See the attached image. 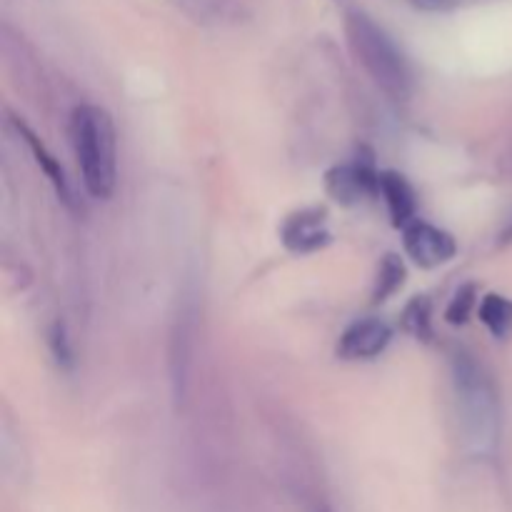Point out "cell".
<instances>
[{
  "label": "cell",
  "instance_id": "1",
  "mask_svg": "<svg viewBox=\"0 0 512 512\" xmlns=\"http://www.w3.org/2000/svg\"><path fill=\"white\" fill-rule=\"evenodd\" d=\"M70 148L90 198L108 200L118 185V133L113 115L95 103L73 108L68 123Z\"/></svg>",
  "mask_w": 512,
  "mask_h": 512
},
{
  "label": "cell",
  "instance_id": "2",
  "mask_svg": "<svg viewBox=\"0 0 512 512\" xmlns=\"http://www.w3.org/2000/svg\"><path fill=\"white\" fill-rule=\"evenodd\" d=\"M345 35L355 60L363 65L378 90H383L393 103H408L415 88V75L408 55L400 45L365 13H350L345 18Z\"/></svg>",
  "mask_w": 512,
  "mask_h": 512
},
{
  "label": "cell",
  "instance_id": "3",
  "mask_svg": "<svg viewBox=\"0 0 512 512\" xmlns=\"http://www.w3.org/2000/svg\"><path fill=\"white\" fill-rule=\"evenodd\" d=\"M453 385L465 443L478 453L495 450L500 438V400L488 370L468 353L453 358Z\"/></svg>",
  "mask_w": 512,
  "mask_h": 512
},
{
  "label": "cell",
  "instance_id": "4",
  "mask_svg": "<svg viewBox=\"0 0 512 512\" xmlns=\"http://www.w3.org/2000/svg\"><path fill=\"white\" fill-rule=\"evenodd\" d=\"M378 185L380 170L375 168L373 158H363V155L333 165L325 173V193L343 208H355L365 200L378 198Z\"/></svg>",
  "mask_w": 512,
  "mask_h": 512
},
{
  "label": "cell",
  "instance_id": "5",
  "mask_svg": "<svg viewBox=\"0 0 512 512\" xmlns=\"http://www.w3.org/2000/svg\"><path fill=\"white\" fill-rule=\"evenodd\" d=\"M280 243L293 255H313L333 243V230L328 225V210L320 205L293 210L280 225Z\"/></svg>",
  "mask_w": 512,
  "mask_h": 512
},
{
  "label": "cell",
  "instance_id": "6",
  "mask_svg": "<svg viewBox=\"0 0 512 512\" xmlns=\"http://www.w3.org/2000/svg\"><path fill=\"white\" fill-rule=\"evenodd\" d=\"M403 250L420 270H435L458 255V240L448 230L418 218L403 230Z\"/></svg>",
  "mask_w": 512,
  "mask_h": 512
},
{
  "label": "cell",
  "instance_id": "7",
  "mask_svg": "<svg viewBox=\"0 0 512 512\" xmlns=\"http://www.w3.org/2000/svg\"><path fill=\"white\" fill-rule=\"evenodd\" d=\"M393 343V328L380 318H358L340 333L338 353L345 363H370L378 360Z\"/></svg>",
  "mask_w": 512,
  "mask_h": 512
},
{
  "label": "cell",
  "instance_id": "8",
  "mask_svg": "<svg viewBox=\"0 0 512 512\" xmlns=\"http://www.w3.org/2000/svg\"><path fill=\"white\" fill-rule=\"evenodd\" d=\"M378 198L385 203L390 223L398 230H405L410 223L418 220V193L398 170H380Z\"/></svg>",
  "mask_w": 512,
  "mask_h": 512
},
{
  "label": "cell",
  "instance_id": "9",
  "mask_svg": "<svg viewBox=\"0 0 512 512\" xmlns=\"http://www.w3.org/2000/svg\"><path fill=\"white\" fill-rule=\"evenodd\" d=\"M190 348H193V310L188 305L180 308L175 318L173 338H170V385H173L175 403L185 398L188 390V370H190Z\"/></svg>",
  "mask_w": 512,
  "mask_h": 512
},
{
  "label": "cell",
  "instance_id": "10",
  "mask_svg": "<svg viewBox=\"0 0 512 512\" xmlns=\"http://www.w3.org/2000/svg\"><path fill=\"white\" fill-rule=\"evenodd\" d=\"M8 125L15 130V133H18V138L23 140L25 145H28V150H30V155H33L35 165H38V168L43 170L45 178L53 183L58 198L63 200L65 205H73V190H70V180H68V175H65L63 165L58 163V158H55V155L50 153L48 148H45L43 140H40L38 135H35L33 130H30L28 125L23 123V120L15 118L13 113H8Z\"/></svg>",
  "mask_w": 512,
  "mask_h": 512
},
{
  "label": "cell",
  "instance_id": "11",
  "mask_svg": "<svg viewBox=\"0 0 512 512\" xmlns=\"http://www.w3.org/2000/svg\"><path fill=\"white\" fill-rule=\"evenodd\" d=\"M478 318L495 340L512 338V298H508V295H483L478 305Z\"/></svg>",
  "mask_w": 512,
  "mask_h": 512
},
{
  "label": "cell",
  "instance_id": "12",
  "mask_svg": "<svg viewBox=\"0 0 512 512\" xmlns=\"http://www.w3.org/2000/svg\"><path fill=\"white\" fill-rule=\"evenodd\" d=\"M400 328L418 343H433V300L428 295H415L405 303L403 315H400Z\"/></svg>",
  "mask_w": 512,
  "mask_h": 512
},
{
  "label": "cell",
  "instance_id": "13",
  "mask_svg": "<svg viewBox=\"0 0 512 512\" xmlns=\"http://www.w3.org/2000/svg\"><path fill=\"white\" fill-rule=\"evenodd\" d=\"M405 263L398 253H385L380 258L378 270H375L373 280V303L380 305L385 300L393 298L400 288L405 285Z\"/></svg>",
  "mask_w": 512,
  "mask_h": 512
},
{
  "label": "cell",
  "instance_id": "14",
  "mask_svg": "<svg viewBox=\"0 0 512 512\" xmlns=\"http://www.w3.org/2000/svg\"><path fill=\"white\" fill-rule=\"evenodd\" d=\"M478 305H480L478 285L475 283L460 285V288L453 293V298H450L448 308H445V323L460 328V325L468 323L470 315L478 313Z\"/></svg>",
  "mask_w": 512,
  "mask_h": 512
},
{
  "label": "cell",
  "instance_id": "15",
  "mask_svg": "<svg viewBox=\"0 0 512 512\" xmlns=\"http://www.w3.org/2000/svg\"><path fill=\"white\" fill-rule=\"evenodd\" d=\"M50 348H53L55 360H58L60 365L73 363V350H70V340L63 323H55L53 330H50Z\"/></svg>",
  "mask_w": 512,
  "mask_h": 512
},
{
  "label": "cell",
  "instance_id": "16",
  "mask_svg": "<svg viewBox=\"0 0 512 512\" xmlns=\"http://www.w3.org/2000/svg\"><path fill=\"white\" fill-rule=\"evenodd\" d=\"M448 0H418V5H423V8H440V5H445Z\"/></svg>",
  "mask_w": 512,
  "mask_h": 512
},
{
  "label": "cell",
  "instance_id": "17",
  "mask_svg": "<svg viewBox=\"0 0 512 512\" xmlns=\"http://www.w3.org/2000/svg\"><path fill=\"white\" fill-rule=\"evenodd\" d=\"M505 238H508V240H512V228L508 230V235H505Z\"/></svg>",
  "mask_w": 512,
  "mask_h": 512
},
{
  "label": "cell",
  "instance_id": "18",
  "mask_svg": "<svg viewBox=\"0 0 512 512\" xmlns=\"http://www.w3.org/2000/svg\"><path fill=\"white\" fill-rule=\"evenodd\" d=\"M320 512H328V510H320Z\"/></svg>",
  "mask_w": 512,
  "mask_h": 512
}]
</instances>
